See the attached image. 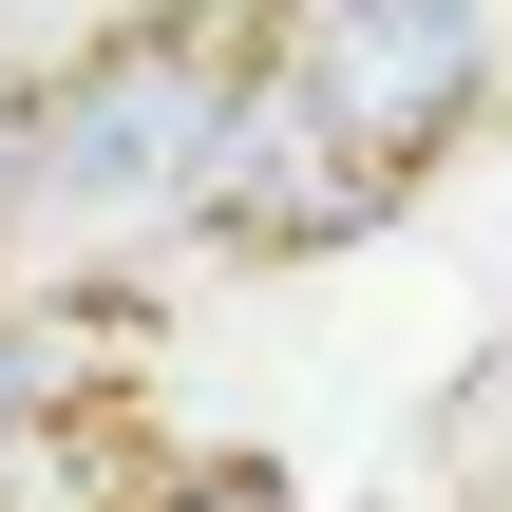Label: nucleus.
Instances as JSON below:
<instances>
[{"instance_id":"obj_1","label":"nucleus","mask_w":512,"mask_h":512,"mask_svg":"<svg viewBox=\"0 0 512 512\" xmlns=\"http://www.w3.org/2000/svg\"><path fill=\"white\" fill-rule=\"evenodd\" d=\"M228 95H247V38H190V19H114V38H76V76L38 95V190H19V247H57V285H95L114 247L209 228Z\"/></svg>"},{"instance_id":"obj_2","label":"nucleus","mask_w":512,"mask_h":512,"mask_svg":"<svg viewBox=\"0 0 512 512\" xmlns=\"http://www.w3.org/2000/svg\"><path fill=\"white\" fill-rule=\"evenodd\" d=\"M266 76L399 190L437 133H475L512 76V19H475V0H323V19H266Z\"/></svg>"},{"instance_id":"obj_3","label":"nucleus","mask_w":512,"mask_h":512,"mask_svg":"<svg viewBox=\"0 0 512 512\" xmlns=\"http://www.w3.org/2000/svg\"><path fill=\"white\" fill-rule=\"evenodd\" d=\"M76 76V38L38 57V38H0V247H19V190H38V95Z\"/></svg>"},{"instance_id":"obj_4","label":"nucleus","mask_w":512,"mask_h":512,"mask_svg":"<svg viewBox=\"0 0 512 512\" xmlns=\"http://www.w3.org/2000/svg\"><path fill=\"white\" fill-rule=\"evenodd\" d=\"M133 512H304L266 456H171V475H133Z\"/></svg>"},{"instance_id":"obj_5","label":"nucleus","mask_w":512,"mask_h":512,"mask_svg":"<svg viewBox=\"0 0 512 512\" xmlns=\"http://www.w3.org/2000/svg\"><path fill=\"white\" fill-rule=\"evenodd\" d=\"M475 512H512V494H475Z\"/></svg>"}]
</instances>
